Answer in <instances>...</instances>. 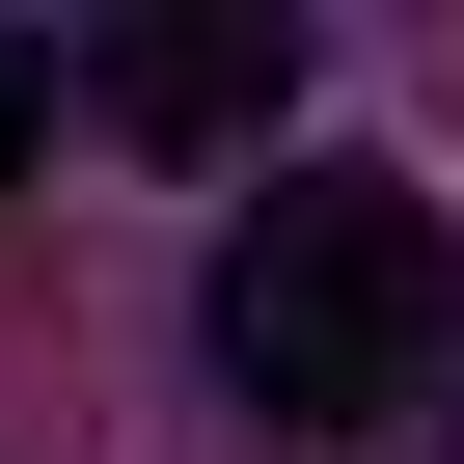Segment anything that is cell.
<instances>
[{
  "label": "cell",
  "mask_w": 464,
  "mask_h": 464,
  "mask_svg": "<svg viewBox=\"0 0 464 464\" xmlns=\"http://www.w3.org/2000/svg\"><path fill=\"white\" fill-rule=\"evenodd\" d=\"M218 382H246L274 437H382L464 382V218L410 164H274L246 246H218Z\"/></svg>",
  "instance_id": "obj_1"
},
{
  "label": "cell",
  "mask_w": 464,
  "mask_h": 464,
  "mask_svg": "<svg viewBox=\"0 0 464 464\" xmlns=\"http://www.w3.org/2000/svg\"><path fill=\"white\" fill-rule=\"evenodd\" d=\"M137 164H246L274 110H301V0H55V28H28Z\"/></svg>",
  "instance_id": "obj_2"
},
{
  "label": "cell",
  "mask_w": 464,
  "mask_h": 464,
  "mask_svg": "<svg viewBox=\"0 0 464 464\" xmlns=\"http://www.w3.org/2000/svg\"><path fill=\"white\" fill-rule=\"evenodd\" d=\"M28 137H55V55H28V0H0V191H28Z\"/></svg>",
  "instance_id": "obj_3"
},
{
  "label": "cell",
  "mask_w": 464,
  "mask_h": 464,
  "mask_svg": "<svg viewBox=\"0 0 464 464\" xmlns=\"http://www.w3.org/2000/svg\"><path fill=\"white\" fill-rule=\"evenodd\" d=\"M437 464H464V437H437Z\"/></svg>",
  "instance_id": "obj_4"
}]
</instances>
